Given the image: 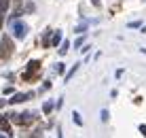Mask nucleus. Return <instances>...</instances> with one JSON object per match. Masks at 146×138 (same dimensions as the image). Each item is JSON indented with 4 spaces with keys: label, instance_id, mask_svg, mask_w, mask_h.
<instances>
[{
    "label": "nucleus",
    "instance_id": "7",
    "mask_svg": "<svg viewBox=\"0 0 146 138\" xmlns=\"http://www.w3.org/2000/svg\"><path fill=\"white\" fill-rule=\"evenodd\" d=\"M38 68H40V62H38V60L28 62V74H30V72H38Z\"/></svg>",
    "mask_w": 146,
    "mask_h": 138
},
{
    "label": "nucleus",
    "instance_id": "10",
    "mask_svg": "<svg viewBox=\"0 0 146 138\" xmlns=\"http://www.w3.org/2000/svg\"><path fill=\"white\" fill-rule=\"evenodd\" d=\"M68 49H70V43H68V40H64V43H62V49H59V53L66 55V53H68Z\"/></svg>",
    "mask_w": 146,
    "mask_h": 138
},
{
    "label": "nucleus",
    "instance_id": "12",
    "mask_svg": "<svg viewBox=\"0 0 146 138\" xmlns=\"http://www.w3.org/2000/svg\"><path fill=\"white\" fill-rule=\"evenodd\" d=\"M72 117H74V123H76V125H83V119H80V115L76 113V111L72 113Z\"/></svg>",
    "mask_w": 146,
    "mask_h": 138
},
{
    "label": "nucleus",
    "instance_id": "2",
    "mask_svg": "<svg viewBox=\"0 0 146 138\" xmlns=\"http://www.w3.org/2000/svg\"><path fill=\"white\" fill-rule=\"evenodd\" d=\"M30 98H32V94L26 91V94H13L11 100H7V102H9V104H19V102H26V100H30Z\"/></svg>",
    "mask_w": 146,
    "mask_h": 138
},
{
    "label": "nucleus",
    "instance_id": "11",
    "mask_svg": "<svg viewBox=\"0 0 146 138\" xmlns=\"http://www.w3.org/2000/svg\"><path fill=\"white\" fill-rule=\"evenodd\" d=\"M42 111H44V113H51V111H53V104H51V102H44V104H42Z\"/></svg>",
    "mask_w": 146,
    "mask_h": 138
},
{
    "label": "nucleus",
    "instance_id": "15",
    "mask_svg": "<svg viewBox=\"0 0 146 138\" xmlns=\"http://www.w3.org/2000/svg\"><path fill=\"white\" fill-rule=\"evenodd\" d=\"M91 4L93 7H100V0H91Z\"/></svg>",
    "mask_w": 146,
    "mask_h": 138
},
{
    "label": "nucleus",
    "instance_id": "6",
    "mask_svg": "<svg viewBox=\"0 0 146 138\" xmlns=\"http://www.w3.org/2000/svg\"><path fill=\"white\" fill-rule=\"evenodd\" d=\"M30 121H34V115H32V113H23V115H19V123L28 125Z\"/></svg>",
    "mask_w": 146,
    "mask_h": 138
},
{
    "label": "nucleus",
    "instance_id": "4",
    "mask_svg": "<svg viewBox=\"0 0 146 138\" xmlns=\"http://www.w3.org/2000/svg\"><path fill=\"white\" fill-rule=\"evenodd\" d=\"M0 130H4L9 136L13 134V130H11V119H9V115H2V117H0Z\"/></svg>",
    "mask_w": 146,
    "mask_h": 138
},
{
    "label": "nucleus",
    "instance_id": "9",
    "mask_svg": "<svg viewBox=\"0 0 146 138\" xmlns=\"http://www.w3.org/2000/svg\"><path fill=\"white\" fill-rule=\"evenodd\" d=\"M78 66H80V64H74L72 68H70V72L66 74V83H68V81H70V79H72V76H74V72H76V70H78Z\"/></svg>",
    "mask_w": 146,
    "mask_h": 138
},
{
    "label": "nucleus",
    "instance_id": "1",
    "mask_svg": "<svg viewBox=\"0 0 146 138\" xmlns=\"http://www.w3.org/2000/svg\"><path fill=\"white\" fill-rule=\"evenodd\" d=\"M11 30H13V36H15V38H26L28 25L23 23V21H19V19H13V25H11Z\"/></svg>",
    "mask_w": 146,
    "mask_h": 138
},
{
    "label": "nucleus",
    "instance_id": "13",
    "mask_svg": "<svg viewBox=\"0 0 146 138\" xmlns=\"http://www.w3.org/2000/svg\"><path fill=\"white\" fill-rule=\"evenodd\" d=\"M108 119H110V117H108V111L104 109V111H102V121H108Z\"/></svg>",
    "mask_w": 146,
    "mask_h": 138
},
{
    "label": "nucleus",
    "instance_id": "14",
    "mask_svg": "<svg viewBox=\"0 0 146 138\" xmlns=\"http://www.w3.org/2000/svg\"><path fill=\"white\" fill-rule=\"evenodd\" d=\"M140 132H142V136H146V125H140Z\"/></svg>",
    "mask_w": 146,
    "mask_h": 138
},
{
    "label": "nucleus",
    "instance_id": "3",
    "mask_svg": "<svg viewBox=\"0 0 146 138\" xmlns=\"http://www.w3.org/2000/svg\"><path fill=\"white\" fill-rule=\"evenodd\" d=\"M11 51H13V47H11V38L4 36V38H2V51H0V58H9V55H11Z\"/></svg>",
    "mask_w": 146,
    "mask_h": 138
},
{
    "label": "nucleus",
    "instance_id": "8",
    "mask_svg": "<svg viewBox=\"0 0 146 138\" xmlns=\"http://www.w3.org/2000/svg\"><path fill=\"white\" fill-rule=\"evenodd\" d=\"M59 43H62V32H55L53 38H51V45H53V47H57Z\"/></svg>",
    "mask_w": 146,
    "mask_h": 138
},
{
    "label": "nucleus",
    "instance_id": "5",
    "mask_svg": "<svg viewBox=\"0 0 146 138\" xmlns=\"http://www.w3.org/2000/svg\"><path fill=\"white\" fill-rule=\"evenodd\" d=\"M9 2H11V0H0V28H2V21H4V15H7Z\"/></svg>",
    "mask_w": 146,
    "mask_h": 138
}]
</instances>
